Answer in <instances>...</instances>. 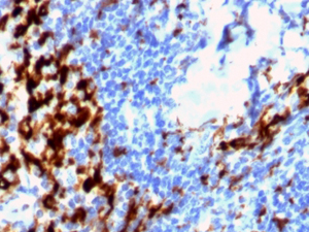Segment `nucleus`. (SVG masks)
<instances>
[{"label": "nucleus", "mask_w": 309, "mask_h": 232, "mask_svg": "<svg viewBox=\"0 0 309 232\" xmlns=\"http://www.w3.org/2000/svg\"><path fill=\"white\" fill-rule=\"evenodd\" d=\"M55 202H56L55 199H54L52 196H48L43 200V204H44V206H45L46 209H52V207L55 205Z\"/></svg>", "instance_id": "obj_1"}, {"label": "nucleus", "mask_w": 309, "mask_h": 232, "mask_svg": "<svg viewBox=\"0 0 309 232\" xmlns=\"http://www.w3.org/2000/svg\"><path fill=\"white\" fill-rule=\"evenodd\" d=\"M40 104H41V102L37 101V100H35L34 98H31V99H30V102H29L30 112H33V110H35L36 108H38Z\"/></svg>", "instance_id": "obj_2"}, {"label": "nucleus", "mask_w": 309, "mask_h": 232, "mask_svg": "<svg viewBox=\"0 0 309 232\" xmlns=\"http://www.w3.org/2000/svg\"><path fill=\"white\" fill-rule=\"evenodd\" d=\"M19 166H20V164H19V161H18L17 160V159H16L15 158V157H11V163H9V168H11V169H13V170H16V169H18V168H19Z\"/></svg>", "instance_id": "obj_3"}, {"label": "nucleus", "mask_w": 309, "mask_h": 232, "mask_svg": "<svg viewBox=\"0 0 309 232\" xmlns=\"http://www.w3.org/2000/svg\"><path fill=\"white\" fill-rule=\"evenodd\" d=\"M26 28H27V26H24V25L18 26V27H17V30H16V34H15L16 37H18V36H21L22 34L25 33Z\"/></svg>", "instance_id": "obj_4"}, {"label": "nucleus", "mask_w": 309, "mask_h": 232, "mask_svg": "<svg viewBox=\"0 0 309 232\" xmlns=\"http://www.w3.org/2000/svg\"><path fill=\"white\" fill-rule=\"evenodd\" d=\"M92 187H93V179H87V181H86V183L84 184V188H85V190H86L87 192H88V191L90 190V189L92 188Z\"/></svg>", "instance_id": "obj_5"}, {"label": "nucleus", "mask_w": 309, "mask_h": 232, "mask_svg": "<svg viewBox=\"0 0 309 232\" xmlns=\"http://www.w3.org/2000/svg\"><path fill=\"white\" fill-rule=\"evenodd\" d=\"M86 82H85V80H82V82H80V84H78V86H77V88L78 89H82V88H85V87H86Z\"/></svg>", "instance_id": "obj_6"}, {"label": "nucleus", "mask_w": 309, "mask_h": 232, "mask_svg": "<svg viewBox=\"0 0 309 232\" xmlns=\"http://www.w3.org/2000/svg\"><path fill=\"white\" fill-rule=\"evenodd\" d=\"M21 11H22V9H21V7H18V9H15V11H13V16L19 15V14L21 13Z\"/></svg>", "instance_id": "obj_7"}, {"label": "nucleus", "mask_w": 309, "mask_h": 232, "mask_svg": "<svg viewBox=\"0 0 309 232\" xmlns=\"http://www.w3.org/2000/svg\"><path fill=\"white\" fill-rule=\"evenodd\" d=\"M29 232H34V230H30V231Z\"/></svg>", "instance_id": "obj_8"}]
</instances>
